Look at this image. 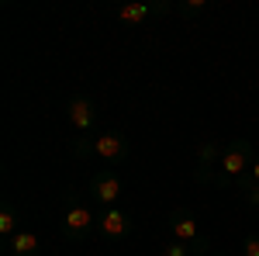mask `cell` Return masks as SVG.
I'll return each instance as SVG.
<instances>
[{
	"mask_svg": "<svg viewBox=\"0 0 259 256\" xmlns=\"http://www.w3.org/2000/svg\"><path fill=\"white\" fill-rule=\"evenodd\" d=\"M21 232V211L14 201H4V208H0V236H4V242L11 236H18Z\"/></svg>",
	"mask_w": 259,
	"mask_h": 256,
	"instance_id": "11",
	"label": "cell"
},
{
	"mask_svg": "<svg viewBox=\"0 0 259 256\" xmlns=\"http://www.w3.org/2000/svg\"><path fill=\"white\" fill-rule=\"evenodd\" d=\"M87 191H90V197L97 201L100 208H118L121 194H124V187H121V180L114 170H97L94 177H90V184H87Z\"/></svg>",
	"mask_w": 259,
	"mask_h": 256,
	"instance_id": "4",
	"label": "cell"
},
{
	"mask_svg": "<svg viewBox=\"0 0 259 256\" xmlns=\"http://www.w3.org/2000/svg\"><path fill=\"white\" fill-rule=\"evenodd\" d=\"M204 7H207V4H204V0H190V4H187V0H183V4H177V7H173V11H177L180 18H197V14H204Z\"/></svg>",
	"mask_w": 259,
	"mask_h": 256,
	"instance_id": "13",
	"label": "cell"
},
{
	"mask_svg": "<svg viewBox=\"0 0 259 256\" xmlns=\"http://www.w3.org/2000/svg\"><path fill=\"white\" fill-rule=\"evenodd\" d=\"M256 163V153H252V142L249 138H232L225 149H221V163H218V173H214V187H232L242 173H249Z\"/></svg>",
	"mask_w": 259,
	"mask_h": 256,
	"instance_id": "1",
	"label": "cell"
},
{
	"mask_svg": "<svg viewBox=\"0 0 259 256\" xmlns=\"http://www.w3.org/2000/svg\"><path fill=\"white\" fill-rule=\"evenodd\" d=\"M173 7L177 4H124V7H118V21L121 24H145L159 14H169Z\"/></svg>",
	"mask_w": 259,
	"mask_h": 256,
	"instance_id": "9",
	"label": "cell"
},
{
	"mask_svg": "<svg viewBox=\"0 0 259 256\" xmlns=\"http://www.w3.org/2000/svg\"><path fill=\"white\" fill-rule=\"evenodd\" d=\"M235 191L242 194V201H245L249 208H259V180L252 177V173H242V177L235 180Z\"/></svg>",
	"mask_w": 259,
	"mask_h": 256,
	"instance_id": "12",
	"label": "cell"
},
{
	"mask_svg": "<svg viewBox=\"0 0 259 256\" xmlns=\"http://www.w3.org/2000/svg\"><path fill=\"white\" fill-rule=\"evenodd\" d=\"M249 173H252V177L259 180V153H256V163H252V170H249Z\"/></svg>",
	"mask_w": 259,
	"mask_h": 256,
	"instance_id": "17",
	"label": "cell"
},
{
	"mask_svg": "<svg viewBox=\"0 0 259 256\" xmlns=\"http://www.w3.org/2000/svg\"><path fill=\"white\" fill-rule=\"evenodd\" d=\"M4 246H7L14 256H38V249H41L38 236H35V232H28V229H21L18 236H11Z\"/></svg>",
	"mask_w": 259,
	"mask_h": 256,
	"instance_id": "10",
	"label": "cell"
},
{
	"mask_svg": "<svg viewBox=\"0 0 259 256\" xmlns=\"http://www.w3.org/2000/svg\"><path fill=\"white\" fill-rule=\"evenodd\" d=\"M211 256H225V253H218V249H214V253H211Z\"/></svg>",
	"mask_w": 259,
	"mask_h": 256,
	"instance_id": "18",
	"label": "cell"
},
{
	"mask_svg": "<svg viewBox=\"0 0 259 256\" xmlns=\"http://www.w3.org/2000/svg\"><path fill=\"white\" fill-rule=\"evenodd\" d=\"M218 163H221L218 142H214V138H204L197 145V170H194V180H197V184H214Z\"/></svg>",
	"mask_w": 259,
	"mask_h": 256,
	"instance_id": "7",
	"label": "cell"
},
{
	"mask_svg": "<svg viewBox=\"0 0 259 256\" xmlns=\"http://www.w3.org/2000/svg\"><path fill=\"white\" fill-rule=\"evenodd\" d=\"M97 232L104 239H128L132 236V215L124 208H100L97 215Z\"/></svg>",
	"mask_w": 259,
	"mask_h": 256,
	"instance_id": "6",
	"label": "cell"
},
{
	"mask_svg": "<svg viewBox=\"0 0 259 256\" xmlns=\"http://www.w3.org/2000/svg\"><path fill=\"white\" fill-rule=\"evenodd\" d=\"M242 256H259V236H245L242 239Z\"/></svg>",
	"mask_w": 259,
	"mask_h": 256,
	"instance_id": "16",
	"label": "cell"
},
{
	"mask_svg": "<svg viewBox=\"0 0 259 256\" xmlns=\"http://www.w3.org/2000/svg\"><path fill=\"white\" fill-rule=\"evenodd\" d=\"M162 256H190V246L187 242H180V239H169V242H162Z\"/></svg>",
	"mask_w": 259,
	"mask_h": 256,
	"instance_id": "14",
	"label": "cell"
},
{
	"mask_svg": "<svg viewBox=\"0 0 259 256\" xmlns=\"http://www.w3.org/2000/svg\"><path fill=\"white\" fill-rule=\"evenodd\" d=\"M94 138H97V135H80L69 149H73L76 156H90V153H94Z\"/></svg>",
	"mask_w": 259,
	"mask_h": 256,
	"instance_id": "15",
	"label": "cell"
},
{
	"mask_svg": "<svg viewBox=\"0 0 259 256\" xmlns=\"http://www.w3.org/2000/svg\"><path fill=\"white\" fill-rule=\"evenodd\" d=\"M169 232H173V239H180V242L190 246V256H211V239L197 232V218H194V211L173 208V211H169Z\"/></svg>",
	"mask_w": 259,
	"mask_h": 256,
	"instance_id": "3",
	"label": "cell"
},
{
	"mask_svg": "<svg viewBox=\"0 0 259 256\" xmlns=\"http://www.w3.org/2000/svg\"><path fill=\"white\" fill-rule=\"evenodd\" d=\"M94 153L107 163H124L128 159V138L121 132H97L94 138Z\"/></svg>",
	"mask_w": 259,
	"mask_h": 256,
	"instance_id": "8",
	"label": "cell"
},
{
	"mask_svg": "<svg viewBox=\"0 0 259 256\" xmlns=\"http://www.w3.org/2000/svg\"><path fill=\"white\" fill-rule=\"evenodd\" d=\"M59 229H62V239H66V242H83V239L97 229V215H94L83 201H76V197L69 194L66 197V208H62Z\"/></svg>",
	"mask_w": 259,
	"mask_h": 256,
	"instance_id": "2",
	"label": "cell"
},
{
	"mask_svg": "<svg viewBox=\"0 0 259 256\" xmlns=\"http://www.w3.org/2000/svg\"><path fill=\"white\" fill-rule=\"evenodd\" d=\"M66 118H69V125L80 135H90L97 128V104L90 97H83V94H76V97H69V104H66Z\"/></svg>",
	"mask_w": 259,
	"mask_h": 256,
	"instance_id": "5",
	"label": "cell"
}]
</instances>
